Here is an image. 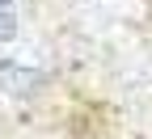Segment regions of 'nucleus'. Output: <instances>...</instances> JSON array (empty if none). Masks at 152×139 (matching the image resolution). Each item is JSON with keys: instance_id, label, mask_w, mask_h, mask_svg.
Wrapping results in <instances>:
<instances>
[{"instance_id": "nucleus-1", "label": "nucleus", "mask_w": 152, "mask_h": 139, "mask_svg": "<svg viewBox=\"0 0 152 139\" xmlns=\"http://www.w3.org/2000/svg\"><path fill=\"white\" fill-rule=\"evenodd\" d=\"M9 4H13V0H0V13H4V9H9Z\"/></svg>"}]
</instances>
